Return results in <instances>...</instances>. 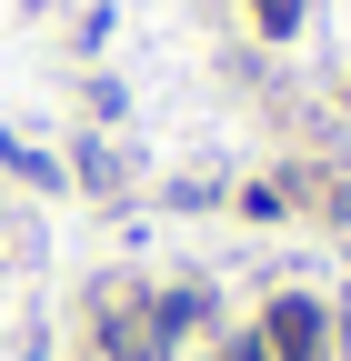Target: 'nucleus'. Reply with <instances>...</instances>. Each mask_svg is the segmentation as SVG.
<instances>
[{
	"label": "nucleus",
	"mask_w": 351,
	"mask_h": 361,
	"mask_svg": "<svg viewBox=\"0 0 351 361\" xmlns=\"http://www.w3.org/2000/svg\"><path fill=\"white\" fill-rule=\"evenodd\" d=\"M251 20L261 30H301V0H251Z\"/></svg>",
	"instance_id": "nucleus-2"
},
{
	"label": "nucleus",
	"mask_w": 351,
	"mask_h": 361,
	"mask_svg": "<svg viewBox=\"0 0 351 361\" xmlns=\"http://www.w3.org/2000/svg\"><path fill=\"white\" fill-rule=\"evenodd\" d=\"M261 351H271V361H321V301H271Z\"/></svg>",
	"instance_id": "nucleus-1"
},
{
	"label": "nucleus",
	"mask_w": 351,
	"mask_h": 361,
	"mask_svg": "<svg viewBox=\"0 0 351 361\" xmlns=\"http://www.w3.org/2000/svg\"><path fill=\"white\" fill-rule=\"evenodd\" d=\"M231 361H271V351H261V341H241V351H231Z\"/></svg>",
	"instance_id": "nucleus-3"
}]
</instances>
